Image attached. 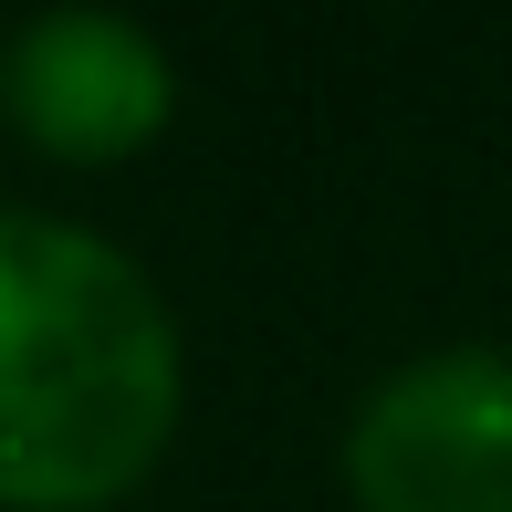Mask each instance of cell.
I'll return each instance as SVG.
<instances>
[{"instance_id": "cell-1", "label": "cell", "mask_w": 512, "mask_h": 512, "mask_svg": "<svg viewBox=\"0 0 512 512\" xmlns=\"http://www.w3.org/2000/svg\"><path fill=\"white\" fill-rule=\"evenodd\" d=\"M189 418L178 304L126 241L0 209V512H115Z\"/></svg>"}, {"instance_id": "cell-3", "label": "cell", "mask_w": 512, "mask_h": 512, "mask_svg": "<svg viewBox=\"0 0 512 512\" xmlns=\"http://www.w3.org/2000/svg\"><path fill=\"white\" fill-rule=\"evenodd\" d=\"M0 115L53 168H126L178 115V53L126 11H32L0 32Z\"/></svg>"}, {"instance_id": "cell-2", "label": "cell", "mask_w": 512, "mask_h": 512, "mask_svg": "<svg viewBox=\"0 0 512 512\" xmlns=\"http://www.w3.org/2000/svg\"><path fill=\"white\" fill-rule=\"evenodd\" d=\"M356 512H512V345H418L335 429Z\"/></svg>"}]
</instances>
